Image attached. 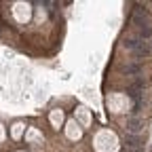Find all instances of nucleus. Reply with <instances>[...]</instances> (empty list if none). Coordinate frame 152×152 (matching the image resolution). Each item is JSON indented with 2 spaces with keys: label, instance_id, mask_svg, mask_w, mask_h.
<instances>
[{
  "label": "nucleus",
  "instance_id": "obj_1",
  "mask_svg": "<svg viewBox=\"0 0 152 152\" xmlns=\"http://www.w3.org/2000/svg\"><path fill=\"white\" fill-rule=\"evenodd\" d=\"M125 70H127V74H137V72H140V66L133 64V66H127Z\"/></svg>",
  "mask_w": 152,
  "mask_h": 152
}]
</instances>
